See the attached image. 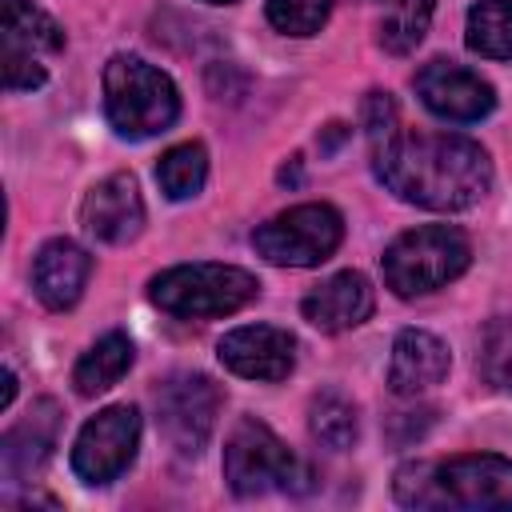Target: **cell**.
I'll use <instances>...</instances> for the list:
<instances>
[{"label": "cell", "instance_id": "obj_1", "mask_svg": "<svg viewBox=\"0 0 512 512\" xmlns=\"http://www.w3.org/2000/svg\"><path fill=\"white\" fill-rule=\"evenodd\" d=\"M376 180L404 204L432 212H464L492 188V160L468 136L448 132H396L372 148Z\"/></svg>", "mask_w": 512, "mask_h": 512}, {"label": "cell", "instance_id": "obj_2", "mask_svg": "<svg viewBox=\"0 0 512 512\" xmlns=\"http://www.w3.org/2000/svg\"><path fill=\"white\" fill-rule=\"evenodd\" d=\"M104 112L108 124L128 140L160 136L180 116V92L168 72L152 68L140 56L116 52L104 64Z\"/></svg>", "mask_w": 512, "mask_h": 512}, {"label": "cell", "instance_id": "obj_3", "mask_svg": "<svg viewBox=\"0 0 512 512\" xmlns=\"http://www.w3.org/2000/svg\"><path fill=\"white\" fill-rule=\"evenodd\" d=\"M472 260V244L456 224H420L396 236L384 252V284L412 300L452 284Z\"/></svg>", "mask_w": 512, "mask_h": 512}, {"label": "cell", "instance_id": "obj_4", "mask_svg": "<svg viewBox=\"0 0 512 512\" xmlns=\"http://www.w3.org/2000/svg\"><path fill=\"white\" fill-rule=\"evenodd\" d=\"M256 292H260V280L236 264H176L160 272L148 288L152 304L180 320L232 316L244 304H252Z\"/></svg>", "mask_w": 512, "mask_h": 512}, {"label": "cell", "instance_id": "obj_5", "mask_svg": "<svg viewBox=\"0 0 512 512\" xmlns=\"http://www.w3.org/2000/svg\"><path fill=\"white\" fill-rule=\"evenodd\" d=\"M224 480L236 496H264L272 488L308 492V464L292 456V448L260 420L244 416L224 444Z\"/></svg>", "mask_w": 512, "mask_h": 512}, {"label": "cell", "instance_id": "obj_6", "mask_svg": "<svg viewBox=\"0 0 512 512\" xmlns=\"http://www.w3.org/2000/svg\"><path fill=\"white\" fill-rule=\"evenodd\" d=\"M344 240V216L332 204H296L252 232L256 256L280 268H316Z\"/></svg>", "mask_w": 512, "mask_h": 512}, {"label": "cell", "instance_id": "obj_7", "mask_svg": "<svg viewBox=\"0 0 512 512\" xmlns=\"http://www.w3.org/2000/svg\"><path fill=\"white\" fill-rule=\"evenodd\" d=\"M216 416H220V388L204 372H180L156 388L160 432L180 456H200L208 448Z\"/></svg>", "mask_w": 512, "mask_h": 512}, {"label": "cell", "instance_id": "obj_8", "mask_svg": "<svg viewBox=\"0 0 512 512\" xmlns=\"http://www.w3.org/2000/svg\"><path fill=\"white\" fill-rule=\"evenodd\" d=\"M136 444H140V412L132 404H112L80 428L72 444V472L84 484H108L136 460Z\"/></svg>", "mask_w": 512, "mask_h": 512}, {"label": "cell", "instance_id": "obj_9", "mask_svg": "<svg viewBox=\"0 0 512 512\" xmlns=\"http://www.w3.org/2000/svg\"><path fill=\"white\" fill-rule=\"evenodd\" d=\"M432 484H436V508H468V512L512 508V460L492 452H468L432 464Z\"/></svg>", "mask_w": 512, "mask_h": 512}, {"label": "cell", "instance_id": "obj_10", "mask_svg": "<svg viewBox=\"0 0 512 512\" xmlns=\"http://www.w3.org/2000/svg\"><path fill=\"white\" fill-rule=\"evenodd\" d=\"M416 96L432 116L452 124L484 120L496 108V88L456 60H428L416 72Z\"/></svg>", "mask_w": 512, "mask_h": 512}, {"label": "cell", "instance_id": "obj_11", "mask_svg": "<svg viewBox=\"0 0 512 512\" xmlns=\"http://www.w3.org/2000/svg\"><path fill=\"white\" fill-rule=\"evenodd\" d=\"M216 356L228 372H236L244 380L276 384L296 368V340H292V332H284L276 324H240L220 336Z\"/></svg>", "mask_w": 512, "mask_h": 512}, {"label": "cell", "instance_id": "obj_12", "mask_svg": "<svg viewBox=\"0 0 512 512\" xmlns=\"http://www.w3.org/2000/svg\"><path fill=\"white\" fill-rule=\"evenodd\" d=\"M80 220L88 236L100 244H128L144 228V196L132 172H112L104 176L80 204Z\"/></svg>", "mask_w": 512, "mask_h": 512}, {"label": "cell", "instance_id": "obj_13", "mask_svg": "<svg viewBox=\"0 0 512 512\" xmlns=\"http://www.w3.org/2000/svg\"><path fill=\"white\" fill-rule=\"evenodd\" d=\"M448 344L424 328H404L392 340V360H388V388L404 400H416L420 392H432L448 376Z\"/></svg>", "mask_w": 512, "mask_h": 512}, {"label": "cell", "instance_id": "obj_14", "mask_svg": "<svg viewBox=\"0 0 512 512\" xmlns=\"http://www.w3.org/2000/svg\"><path fill=\"white\" fill-rule=\"evenodd\" d=\"M372 308H376V292H372L368 276L364 272H352V268L328 276L300 304L304 320L312 328H320V332H348V328L364 324L372 316Z\"/></svg>", "mask_w": 512, "mask_h": 512}, {"label": "cell", "instance_id": "obj_15", "mask_svg": "<svg viewBox=\"0 0 512 512\" xmlns=\"http://www.w3.org/2000/svg\"><path fill=\"white\" fill-rule=\"evenodd\" d=\"M92 276V256L76 240H48L32 260V292L44 308L64 312L84 296Z\"/></svg>", "mask_w": 512, "mask_h": 512}, {"label": "cell", "instance_id": "obj_16", "mask_svg": "<svg viewBox=\"0 0 512 512\" xmlns=\"http://www.w3.org/2000/svg\"><path fill=\"white\" fill-rule=\"evenodd\" d=\"M56 432H60V408L52 400H36L32 412L4 436L0 444V468L8 484H28L32 472L44 468V460L56 448Z\"/></svg>", "mask_w": 512, "mask_h": 512}, {"label": "cell", "instance_id": "obj_17", "mask_svg": "<svg viewBox=\"0 0 512 512\" xmlns=\"http://www.w3.org/2000/svg\"><path fill=\"white\" fill-rule=\"evenodd\" d=\"M132 360H136L132 340H128L124 332H108V336H100V340L76 360L72 384H76L80 396H100V392H108V388L132 368Z\"/></svg>", "mask_w": 512, "mask_h": 512}, {"label": "cell", "instance_id": "obj_18", "mask_svg": "<svg viewBox=\"0 0 512 512\" xmlns=\"http://www.w3.org/2000/svg\"><path fill=\"white\" fill-rule=\"evenodd\" d=\"M464 44L488 60H512V0H476L468 8Z\"/></svg>", "mask_w": 512, "mask_h": 512}, {"label": "cell", "instance_id": "obj_19", "mask_svg": "<svg viewBox=\"0 0 512 512\" xmlns=\"http://www.w3.org/2000/svg\"><path fill=\"white\" fill-rule=\"evenodd\" d=\"M4 44L40 56V52H60L64 48V32L32 0H4Z\"/></svg>", "mask_w": 512, "mask_h": 512}, {"label": "cell", "instance_id": "obj_20", "mask_svg": "<svg viewBox=\"0 0 512 512\" xmlns=\"http://www.w3.org/2000/svg\"><path fill=\"white\" fill-rule=\"evenodd\" d=\"M208 180V152L200 140L172 144L156 164V184L168 200H192Z\"/></svg>", "mask_w": 512, "mask_h": 512}, {"label": "cell", "instance_id": "obj_21", "mask_svg": "<svg viewBox=\"0 0 512 512\" xmlns=\"http://www.w3.org/2000/svg\"><path fill=\"white\" fill-rule=\"evenodd\" d=\"M308 428L312 436L332 448V452H344L356 444L360 436V416H356V404L344 400L340 392H320L312 396V408H308Z\"/></svg>", "mask_w": 512, "mask_h": 512}, {"label": "cell", "instance_id": "obj_22", "mask_svg": "<svg viewBox=\"0 0 512 512\" xmlns=\"http://www.w3.org/2000/svg\"><path fill=\"white\" fill-rule=\"evenodd\" d=\"M432 8H436V0H384L380 44L396 56L412 52L432 24Z\"/></svg>", "mask_w": 512, "mask_h": 512}, {"label": "cell", "instance_id": "obj_23", "mask_svg": "<svg viewBox=\"0 0 512 512\" xmlns=\"http://www.w3.org/2000/svg\"><path fill=\"white\" fill-rule=\"evenodd\" d=\"M480 376L488 388L512 396V320H492L480 336V356H476Z\"/></svg>", "mask_w": 512, "mask_h": 512}, {"label": "cell", "instance_id": "obj_24", "mask_svg": "<svg viewBox=\"0 0 512 512\" xmlns=\"http://www.w3.org/2000/svg\"><path fill=\"white\" fill-rule=\"evenodd\" d=\"M332 4L336 0H268L264 16L284 36H316L328 24Z\"/></svg>", "mask_w": 512, "mask_h": 512}, {"label": "cell", "instance_id": "obj_25", "mask_svg": "<svg viewBox=\"0 0 512 512\" xmlns=\"http://www.w3.org/2000/svg\"><path fill=\"white\" fill-rule=\"evenodd\" d=\"M0 64H4V88H8V92H32V88H40V84L48 80V68L40 64L36 52L8 48V44H4Z\"/></svg>", "mask_w": 512, "mask_h": 512}, {"label": "cell", "instance_id": "obj_26", "mask_svg": "<svg viewBox=\"0 0 512 512\" xmlns=\"http://www.w3.org/2000/svg\"><path fill=\"white\" fill-rule=\"evenodd\" d=\"M396 500L408 504V508H436L432 464H404L396 472Z\"/></svg>", "mask_w": 512, "mask_h": 512}, {"label": "cell", "instance_id": "obj_27", "mask_svg": "<svg viewBox=\"0 0 512 512\" xmlns=\"http://www.w3.org/2000/svg\"><path fill=\"white\" fill-rule=\"evenodd\" d=\"M364 128L372 136V148H380L384 140L396 136V104L388 92H368L364 100Z\"/></svg>", "mask_w": 512, "mask_h": 512}, {"label": "cell", "instance_id": "obj_28", "mask_svg": "<svg viewBox=\"0 0 512 512\" xmlns=\"http://www.w3.org/2000/svg\"><path fill=\"white\" fill-rule=\"evenodd\" d=\"M432 408H416V412H396V416H388V432H392V440L396 444H412V440H420L428 428H432Z\"/></svg>", "mask_w": 512, "mask_h": 512}, {"label": "cell", "instance_id": "obj_29", "mask_svg": "<svg viewBox=\"0 0 512 512\" xmlns=\"http://www.w3.org/2000/svg\"><path fill=\"white\" fill-rule=\"evenodd\" d=\"M12 396H16V376H12V372H4V396H0V404L8 408V404H12Z\"/></svg>", "mask_w": 512, "mask_h": 512}, {"label": "cell", "instance_id": "obj_30", "mask_svg": "<svg viewBox=\"0 0 512 512\" xmlns=\"http://www.w3.org/2000/svg\"><path fill=\"white\" fill-rule=\"evenodd\" d=\"M204 4H232V0H204Z\"/></svg>", "mask_w": 512, "mask_h": 512}]
</instances>
